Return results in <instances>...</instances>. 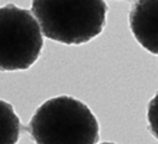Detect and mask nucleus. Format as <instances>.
<instances>
[{
    "mask_svg": "<svg viewBox=\"0 0 158 144\" xmlns=\"http://www.w3.org/2000/svg\"><path fill=\"white\" fill-rule=\"evenodd\" d=\"M100 144H115V143H110V142H106V143H100Z\"/></svg>",
    "mask_w": 158,
    "mask_h": 144,
    "instance_id": "obj_7",
    "label": "nucleus"
},
{
    "mask_svg": "<svg viewBox=\"0 0 158 144\" xmlns=\"http://www.w3.org/2000/svg\"><path fill=\"white\" fill-rule=\"evenodd\" d=\"M42 47V32L30 10L14 4L0 7V71L30 68Z\"/></svg>",
    "mask_w": 158,
    "mask_h": 144,
    "instance_id": "obj_3",
    "label": "nucleus"
},
{
    "mask_svg": "<svg viewBox=\"0 0 158 144\" xmlns=\"http://www.w3.org/2000/svg\"><path fill=\"white\" fill-rule=\"evenodd\" d=\"M31 135L37 144H95L99 123L81 101L58 96L41 104L30 122Z\"/></svg>",
    "mask_w": 158,
    "mask_h": 144,
    "instance_id": "obj_2",
    "label": "nucleus"
},
{
    "mask_svg": "<svg viewBox=\"0 0 158 144\" xmlns=\"http://www.w3.org/2000/svg\"><path fill=\"white\" fill-rule=\"evenodd\" d=\"M42 34L65 45H81L99 36L106 24L104 0H32Z\"/></svg>",
    "mask_w": 158,
    "mask_h": 144,
    "instance_id": "obj_1",
    "label": "nucleus"
},
{
    "mask_svg": "<svg viewBox=\"0 0 158 144\" xmlns=\"http://www.w3.org/2000/svg\"><path fill=\"white\" fill-rule=\"evenodd\" d=\"M154 107H156V97L151 101L149 103V107H148V114H147V118H148V122L151 124V130L153 133L154 137H157V133H156V122H154V115H156V112H154Z\"/></svg>",
    "mask_w": 158,
    "mask_h": 144,
    "instance_id": "obj_6",
    "label": "nucleus"
},
{
    "mask_svg": "<svg viewBox=\"0 0 158 144\" xmlns=\"http://www.w3.org/2000/svg\"><path fill=\"white\" fill-rule=\"evenodd\" d=\"M157 1L137 0L130 11V29L137 42L148 52L158 53Z\"/></svg>",
    "mask_w": 158,
    "mask_h": 144,
    "instance_id": "obj_4",
    "label": "nucleus"
},
{
    "mask_svg": "<svg viewBox=\"0 0 158 144\" xmlns=\"http://www.w3.org/2000/svg\"><path fill=\"white\" fill-rule=\"evenodd\" d=\"M20 135V119L12 106L0 99V144H16Z\"/></svg>",
    "mask_w": 158,
    "mask_h": 144,
    "instance_id": "obj_5",
    "label": "nucleus"
}]
</instances>
